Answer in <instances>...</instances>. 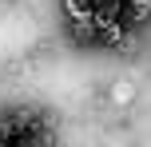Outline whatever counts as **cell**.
<instances>
[{"instance_id":"6da1fadb","label":"cell","mask_w":151,"mask_h":147,"mask_svg":"<svg viewBox=\"0 0 151 147\" xmlns=\"http://www.w3.org/2000/svg\"><path fill=\"white\" fill-rule=\"evenodd\" d=\"M68 36H72L80 48L99 44V32H96V24H91V20H76V24H68Z\"/></svg>"},{"instance_id":"7a4b0ae2","label":"cell","mask_w":151,"mask_h":147,"mask_svg":"<svg viewBox=\"0 0 151 147\" xmlns=\"http://www.w3.org/2000/svg\"><path fill=\"white\" fill-rule=\"evenodd\" d=\"M151 20V0H123V24H147Z\"/></svg>"},{"instance_id":"3957f363","label":"cell","mask_w":151,"mask_h":147,"mask_svg":"<svg viewBox=\"0 0 151 147\" xmlns=\"http://www.w3.org/2000/svg\"><path fill=\"white\" fill-rule=\"evenodd\" d=\"M64 12H68V24H76V20H91L96 4H91V0H64Z\"/></svg>"},{"instance_id":"277c9868","label":"cell","mask_w":151,"mask_h":147,"mask_svg":"<svg viewBox=\"0 0 151 147\" xmlns=\"http://www.w3.org/2000/svg\"><path fill=\"white\" fill-rule=\"evenodd\" d=\"M111 100H115V103H131V100H135V87H131V84H115Z\"/></svg>"},{"instance_id":"5b68a950","label":"cell","mask_w":151,"mask_h":147,"mask_svg":"<svg viewBox=\"0 0 151 147\" xmlns=\"http://www.w3.org/2000/svg\"><path fill=\"white\" fill-rule=\"evenodd\" d=\"M0 147H20V143H16V139H0Z\"/></svg>"}]
</instances>
